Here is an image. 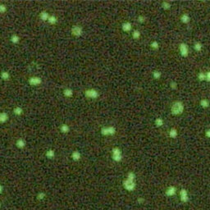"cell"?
<instances>
[{
  "label": "cell",
  "instance_id": "22",
  "mask_svg": "<svg viewBox=\"0 0 210 210\" xmlns=\"http://www.w3.org/2000/svg\"><path fill=\"white\" fill-rule=\"evenodd\" d=\"M200 105L203 108H208L209 107V100L208 99H202L200 101Z\"/></svg>",
  "mask_w": 210,
  "mask_h": 210
},
{
  "label": "cell",
  "instance_id": "2",
  "mask_svg": "<svg viewBox=\"0 0 210 210\" xmlns=\"http://www.w3.org/2000/svg\"><path fill=\"white\" fill-rule=\"evenodd\" d=\"M111 158L114 162H120L123 159L122 151L120 148L113 147L111 150Z\"/></svg>",
  "mask_w": 210,
  "mask_h": 210
},
{
  "label": "cell",
  "instance_id": "42",
  "mask_svg": "<svg viewBox=\"0 0 210 210\" xmlns=\"http://www.w3.org/2000/svg\"><path fill=\"white\" fill-rule=\"evenodd\" d=\"M0 206H1V203H0Z\"/></svg>",
  "mask_w": 210,
  "mask_h": 210
},
{
  "label": "cell",
  "instance_id": "31",
  "mask_svg": "<svg viewBox=\"0 0 210 210\" xmlns=\"http://www.w3.org/2000/svg\"><path fill=\"white\" fill-rule=\"evenodd\" d=\"M150 47L152 48L153 49H159V43L157 41V40H153L152 42L150 43Z\"/></svg>",
  "mask_w": 210,
  "mask_h": 210
},
{
  "label": "cell",
  "instance_id": "7",
  "mask_svg": "<svg viewBox=\"0 0 210 210\" xmlns=\"http://www.w3.org/2000/svg\"><path fill=\"white\" fill-rule=\"evenodd\" d=\"M179 52L180 54L183 58H187L189 56V46L186 43H180L179 44Z\"/></svg>",
  "mask_w": 210,
  "mask_h": 210
},
{
  "label": "cell",
  "instance_id": "38",
  "mask_svg": "<svg viewBox=\"0 0 210 210\" xmlns=\"http://www.w3.org/2000/svg\"><path fill=\"white\" fill-rule=\"evenodd\" d=\"M205 81H207V82H209L210 81V72L209 71L205 72Z\"/></svg>",
  "mask_w": 210,
  "mask_h": 210
},
{
  "label": "cell",
  "instance_id": "41",
  "mask_svg": "<svg viewBox=\"0 0 210 210\" xmlns=\"http://www.w3.org/2000/svg\"><path fill=\"white\" fill-rule=\"evenodd\" d=\"M3 187L2 185H0V194L3 192Z\"/></svg>",
  "mask_w": 210,
  "mask_h": 210
},
{
  "label": "cell",
  "instance_id": "12",
  "mask_svg": "<svg viewBox=\"0 0 210 210\" xmlns=\"http://www.w3.org/2000/svg\"><path fill=\"white\" fill-rule=\"evenodd\" d=\"M71 158L73 161L78 162V161H80V159H81V153L79 152L78 150H74L73 152L71 153Z\"/></svg>",
  "mask_w": 210,
  "mask_h": 210
},
{
  "label": "cell",
  "instance_id": "18",
  "mask_svg": "<svg viewBox=\"0 0 210 210\" xmlns=\"http://www.w3.org/2000/svg\"><path fill=\"white\" fill-rule=\"evenodd\" d=\"M49 13L48 12H46V11H42L40 13V20L43 21H47L49 17Z\"/></svg>",
  "mask_w": 210,
  "mask_h": 210
},
{
  "label": "cell",
  "instance_id": "36",
  "mask_svg": "<svg viewBox=\"0 0 210 210\" xmlns=\"http://www.w3.org/2000/svg\"><path fill=\"white\" fill-rule=\"evenodd\" d=\"M137 20H138V21L140 22V23L143 24V23H144V22H145V20H146V18H145V17H144V16L140 15L139 17H137Z\"/></svg>",
  "mask_w": 210,
  "mask_h": 210
},
{
  "label": "cell",
  "instance_id": "19",
  "mask_svg": "<svg viewBox=\"0 0 210 210\" xmlns=\"http://www.w3.org/2000/svg\"><path fill=\"white\" fill-rule=\"evenodd\" d=\"M60 131L62 133V134H67V133L70 132V126L67 125V124H62L60 126Z\"/></svg>",
  "mask_w": 210,
  "mask_h": 210
},
{
  "label": "cell",
  "instance_id": "25",
  "mask_svg": "<svg viewBox=\"0 0 210 210\" xmlns=\"http://www.w3.org/2000/svg\"><path fill=\"white\" fill-rule=\"evenodd\" d=\"M20 37L19 35H17V34H13V35H12V36H11V42L12 43V44H17L18 43L20 42Z\"/></svg>",
  "mask_w": 210,
  "mask_h": 210
},
{
  "label": "cell",
  "instance_id": "11",
  "mask_svg": "<svg viewBox=\"0 0 210 210\" xmlns=\"http://www.w3.org/2000/svg\"><path fill=\"white\" fill-rule=\"evenodd\" d=\"M131 29H132V24L130 21H125L121 25V30H122L123 32L128 33L130 31H131Z\"/></svg>",
  "mask_w": 210,
  "mask_h": 210
},
{
  "label": "cell",
  "instance_id": "24",
  "mask_svg": "<svg viewBox=\"0 0 210 210\" xmlns=\"http://www.w3.org/2000/svg\"><path fill=\"white\" fill-rule=\"evenodd\" d=\"M49 22V24H50V25H56L58 23V18L55 17V16L54 15H50L49 16V19H48V21H47Z\"/></svg>",
  "mask_w": 210,
  "mask_h": 210
},
{
  "label": "cell",
  "instance_id": "6",
  "mask_svg": "<svg viewBox=\"0 0 210 210\" xmlns=\"http://www.w3.org/2000/svg\"><path fill=\"white\" fill-rule=\"evenodd\" d=\"M71 35L75 37H80L83 34V28L82 26H78V25H74L71 28Z\"/></svg>",
  "mask_w": 210,
  "mask_h": 210
},
{
  "label": "cell",
  "instance_id": "5",
  "mask_svg": "<svg viewBox=\"0 0 210 210\" xmlns=\"http://www.w3.org/2000/svg\"><path fill=\"white\" fill-rule=\"evenodd\" d=\"M84 95H85V97L86 99H95L97 98H99V91L96 89H94V88H90V89H87V90H85Z\"/></svg>",
  "mask_w": 210,
  "mask_h": 210
},
{
  "label": "cell",
  "instance_id": "26",
  "mask_svg": "<svg viewBox=\"0 0 210 210\" xmlns=\"http://www.w3.org/2000/svg\"><path fill=\"white\" fill-rule=\"evenodd\" d=\"M131 36L134 40H139L140 38L141 37V33H140V31L138 30H135L132 31Z\"/></svg>",
  "mask_w": 210,
  "mask_h": 210
},
{
  "label": "cell",
  "instance_id": "35",
  "mask_svg": "<svg viewBox=\"0 0 210 210\" xmlns=\"http://www.w3.org/2000/svg\"><path fill=\"white\" fill-rule=\"evenodd\" d=\"M177 87H178V84H177V82H176V81H171V82L170 83V88H171V90H176L177 89Z\"/></svg>",
  "mask_w": 210,
  "mask_h": 210
},
{
  "label": "cell",
  "instance_id": "17",
  "mask_svg": "<svg viewBox=\"0 0 210 210\" xmlns=\"http://www.w3.org/2000/svg\"><path fill=\"white\" fill-rule=\"evenodd\" d=\"M45 156H46L47 159H53L55 158L56 156V153H55V150H52V149H49V150H48L46 151V153H45Z\"/></svg>",
  "mask_w": 210,
  "mask_h": 210
},
{
  "label": "cell",
  "instance_id": "32",
  "mask_svg": "<svg viewBox=\"0 0 210 210\" xmlns=\"http://www.w3.org/2000/svg\"><path fill=\"white\" fill-rule=\"evenodd\" d=\"M198 80L200 81H205V72L204 71H200L197 75Z\"/></svg>",
  "mask_w": 210,
  "mask_h": 210
},
{
  "label": "cell",
  "instance_id": "40",
  "mask_svg": "<svg viewBox=\"0 0 210 210\" xmlns=\"http://www.w3.org/2000/svg\"><path fill=\"white\" fill-rule=\"evenodd\" d=\"M205 136L207 137V138H210V130L209 129H207L206 130H205Z\"/></svg>",
  "mask_w": 210,
  "mask_h": 210
},
{
  "label": "cell",
  "instance_id": "23",
  "mask_svg": "<svg viewBox=\"0 0 210 210\" xmlns=\"http://www.w3.org/2000/svg\"><path fill=\"white\" fill-rule=\"evenodd\" d=\"M161 8L165 11L170 10L171 8V4L168 1H163L161 3Z\"/></svg>",
  "mask_w": 210,
  "mask_h": 210
},
{
  "label": "cell",
  "instance_id": "34",
  "mask_svg": "<svg viewBox=\"0 0 210 210\" xmlns=\"http://www.w3.org/2000/svg\"><path fill=\"white\" fill-rule=\"evenodd\" d=\"M45 197H46V194H45L44 192H40V193H38V195H37V200H44Z\"/></svg>",
  "mask_w": 210,
  "mask_h": 210
},
{
  "label": "cell",
  "instance_id": "30",
  "mask_svg": "<svg viewBox=\"0 0 210 210\" xmlns=\"http://www.w3.org/2000/svg\"><path fill=\"white\" fill-rule=\"evenodd\" d=\"M13 113L17 115V116H21L23 113V109L21 107H16L13 108Z\"/></svg>",
  "mask_w": 210,
  "mask_h": 210
},
{
  "label": "cell",
  "instance_id": "39",
  "mask_svg": "<svg viewBox=\"0 0 210 210\" xmlns=\"http://www.w3.org/2000/svg\"><path fill=\"white\" fill-rule=\"evenodd\" d=\"M144 201H145V200H144V198H143V197H139L138 199H137V203H138L139 204H144Z\"/></svg>",
  "mask_w": 210,
  "mask_h": 210
},
{
  "label": "cell",
  "instance_id": "16",
  "mask_svg": "<svg viewBox=\"0 0 210 210\" xmlns=\"http://www.w3.org/2000/svg\"><path fill=\"white\" fill-rule=\"evenodd\" d=\"M26 140H25L24 139L22 138H19L17 140V141H16V146L18 148V149H23L25 148V146H26Z\"/></svg>",
  "mask_w": 210,
  "mask_h": 210
},
{
  "label": "cell",
  "instance_id": "8",
  "mask_svg": "<svg viewBox=\"0 0 210 210\" xmlns=\"http://www.w3.org/2000/svg\"><path fill=\"white\" fill-rule=\"evenodd\" d=\"M179 195H180V200L182 203H187L190 200V197H189V194L188 191H187L186 189L182 188L180 189V192H179Z\"/></svg>",
  "mask_w": 210,
  "mask_h": 210
},
{
  "label": "cell",
  "instance_id": "10",
  "mask_svg": "<svg viewBox=\"0 0 210 210\" xmlns=\"http://www.w3.org/2000/svg\"><path fill=\"white\" fill-rule=\"evenodd\" d=\"M177 188H176V186H168V188L166 189V190H165V195H166L167 196H168V197H171V196L176 195V194H177Z\"/></svg>",
  "mask_w": 210,
  "mask_h": 210
},
{
  "label": "cell",
  "instance_id": "9",
  "mask_svg": "<svg viewBox=\"0 0 210 210\" xmlns=\"http://www.w3.org/2000/svg\"><path fill=\"white\" fill-rule=\"evenodd\" d=\"M42 82V79L39 76H31L28 80V83L31 86H38V85H41Z\"/></svg>",
  "mask_w": 210,
  "mask_h": 210
},
{
  "label": "cell",
  "instance_id": "29",
  "mask_svg": "<svg viewBox=\"0 0 210 210\" xmlns=\"http://www.w3.org/2000/svg\"><path fill=\"white\" fill-rule=\"evenodd\" d=\"M0 76H1V78L3 79V80H8L9 79H10V74H9L8 71H2L1 72V75H0Z\"/></svg>",
  "mask_w": 210,
  "mask_h": 210
},
{
  "label": "cell",
  "instance_id": "14",
  "mask_svg": "<svg viewBox=\"0 0 210 210\" xmlns=\"http://www.w3.org/2000/svg\"><path fill=\"white\" fill-rule=\"evenodd\" d=\"M180 20L183 24H188L190 23V15L187 14V13H183V14L180 16Z\"/></svg>",
  "mask_w": 210,
  "mask_h": 210
},
{
  "label": "cell",
  "instance_id": "4",
  "mask_svg": "<svg viewBox=\"0 0 210 210\" xmlns=\"http://www.w3.org/2000/svg\"><path fill=\"white\" fill-rule=\"evenodd\" d=\"M122 186L127 191H134L135 190V187H136V183H135V180H129L126 178L122 181Z\"/></svg>",
  "mask_w": 210,
  "mask_h": 210
},
{
  "label": "cell",
  "instance_id": "27",
  "mask_svg": "<svg viewBox=\"0 0 210 210\" xmlns=\"http://www.w3.org/2000/svg\"><path fill=\"white\" fill-rule=\"evenodd\" d=\"M194 49L196 52H201L203 49V44L200 42H195L194 44Z\"/></svg>",
  "mask_w": 210,
  "mask_h": 210
},
{
  "label": "cell",
  "instance_id": "33",
  "mask_svg": "<svg viewBox=\"0 0 210 210\" xmlns=\"http://www.w3.org/2000/svg\"><path fill=\"white\" fill-rule=\"evenodd\" d=\"M135 174L133 171H129L127 173V176H126V178L129 180H135Z\"/></svg>",
  "mask_w": 210,
  "mask_h": 210
},
{
  "label": "cell",
  "instance_id": "21",
  "mask_svg": "<svg viewBox=\"0 0 210 210\" xmlns=\"http://www.w3.org/2000/svg\"><path fill=\"white\" fill-rule=\"evenodd\" d=\"M163 124H164V121L162 117H157V118L154 120V125L158 128L162 127V126H163Z\"/></svg>",
  "mask_w": 210,
  "mask_h": 210
},
{
  "label": "cell",
  "instance_id": "3",
  "mask_svg": "<svg viewBox=\"0 0 210 210\" xmlns=\"http://www.w3.org/2000/svg\"><path fill=\"white\" fill-rule=\"evenodd\" d=\"M117 129L114 126H104L101 128L100 133L103 136H112L116 134Z\"/></svg>",
  "mask_w": 210,
  "mask_h": 210
},
{
  "label": "cell",
  "instance_id": "20",
  "mask_svg": "<svg viewBox=\"0 0 210 210\" xmlns=\"http://www.w3.org/2000/svg\"><path fill=\"white\" fill-rule=\"evenodd\" d=\"M8 121V114L5 112H0V123H5Z\"/></svg>",
  "mask_w": 210,
  "mask_h": 210
},
{
  "label": "cell",
  "instance_id": "1",
  "mask_svg": "<svg viewBox=\"0 0 210 210\" xmlns=\"http://www.w3.org/2000/svg\"><path fill=\"white\" fill-rule=\"evenodd\" d=\"M185 109L184 103L181 101H175L171 106V112L174 116H179L183 113Z\"/></svg>",
  "mask_w": 210,
  "mask_h": 210
},
{
  "label": "cell",
  "instance_id": "37",
  "mask_svg": "<svg viewBox=\"0 0 210 210\" xmlns=\"http://www.w3.org/2000/svg\"><path fill=\"white\" fill-rule=\"evenodd\" d=\"M7 12V6L5 4H0V13H5Z\"/></svg>",
  "mask_w": 210,
  "mask_h": 210
},
{
  "label": "cell",
  "instance_id": "28",
  "mask_svg": "<svg viewBox=\"0 0 210 210\" xmlns=\"http://www.w3.org/2000/svg\"><path fill=\"white\" fill-rule=\"evenodd\" d=\"M152 76L153 79H155V80H159L162 77V72L160 71H158V70H155V71H153Z\"/></svg>",
  "mask_w": 210,
  "mask_h": 210
},
{
  "label": "cell",
  "instance_id": "15",
  "mask_svg": "<svg viewBox=\"0 0 210 210\" xmlns=\"http://www.w3.org/2000/svg\"><path fill=\"white\" fill-rule=\"evenodd\" d=\"M62 94H63V96L66 97V98H71V97L73 96V90H72L71 88H66V89L63 90Z\"/></svg>",
  "mask_w": 210,
  "mask_h": 210
},
{
  "label": "cell",
  "instance_id": "13",
  "mask_svg": "<svg viewBox=\"0 0 210 210\" xmlns=\"http://www.w3.org/2000/svg\"><path fill=\"white\" fill-rule=\"evenodd\" d=\"M177 135H178V130H177V128L172 127V128H171V129L169 130V131H168V136L170 137V138H171V139H176V138L177 137Z\"/></svg>",
  "mask_w": 210,
  "mask_h": 210
}]
</instances>
